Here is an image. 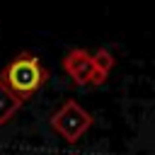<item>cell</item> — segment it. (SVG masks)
Returning <instances> with one entry per match:
<instances>
[{"label":"cell","mask_w":155,"mask_h":155,"mask_svg":"<svg viewBox=\"0 0 155 155\" xmlns=\"http://www.w3.org/2000/svg\"><path fill=\"white\" fill-rule=\"evenodd\" d=\"M48 80V70L41 65V61L29 53V51H22L17 53L0 73V82L17 97V99H29L44 82Z\"/></svg>","instance_id":"obj_1"},{"label":"cell","mask_w":155,"mask_h":155,"mask_svg":"<svg viewBox=\"0 0 155 155\" xmlns=\"http://www.w3.org/2000/svg\"><path fill=\"white\" fill-rule=\"evenodd\" d=\"M90 126H92V114L85 111L75 99L63 102L61 109H56L51 116V128L68 143H78Z\"/></svg>","instance_id":"obj_2"},{"label":"cell","mask_w":155,"mask_h":155,"mask_svg":"<svg viewBox=\"0 0 155 155\" xmlns=\"http://www.w3.org/2000/svg\"><path fill=\"white\" fill-rule=\"evenodd\" d=\"M63 68L73 78L75 85H87V82H92V75H94V56L87 53L85 48H73L65 53Z\"/></svg>","instance_id":"obj_3"},{"label":"cell","mask_w":155,"mask_h":155,"mask_svg":"<svg viewBox=\"0 0 155 155\" xmlns=\"http://www.w3.org/2000/svg\"><path fill=\"white\" fill-rule=\"evenodd\" d=\"M19 104H22V99H17V97H15V94L0 82V126L7 124V121L17 114Z\"/></svg>","instance_id":"obj_4"},{"label":"cell","mask_w":155,"mask_h":155,"mask_svg":"<svg viewBox=\"0 0 155 155\" xmlns=\"http://www.w3.org/2000/svg\"><path fill=\"white\" fill-rule=\"evenodd\" d=\"M111 65H114V56H111L107 48H99V51L94 53V68L102 70V73H109Z\"/></svg>","instance_id":"obj_5"}]
</instances>
